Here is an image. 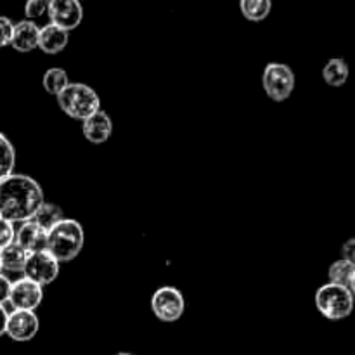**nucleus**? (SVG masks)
<instances>
[{"mask_svg":"<svg viewBox=\"0 0 355 355\" xmlns=\"http://www.w3.org/2000/svg\"><path fill=\"white\" fill-rule=\"evenodd\" d=\"M44 201V189L33 177L10 173L0 180V217L12 224L31 220Z\"/></svg>","mask_w":355,"mask_h":355,"instance_id":"obj_1","label":"nucleus"},{"mask_svg":"<svg viewBox=\"0 0 355 355\" xmlns=\"http://www.w3.org/2000/svg\"><path fill=\"white\" fill-rule=\"evenodd\" d=\"M85 245L83 225L75 218H62L47 232V252L59 262H71Z\"/></svg>","mask_w":355,"mask_h":355,"instance_id":"obj_2","label":"nucleus"},{"mask_svg":"<svg viewBox=\"0 0 355 355\" xmlns=\"http://www.w3.org/2000/svg\"><path fill=\"white\" fill-rule=\"evenodd\" d=\"M58 104L62 113L78 121L87 120L101 110V99L96 90L80 82H69V85L58 96Z\"/></svg>","mask_w":355,"mask_h":355,"instance_id":"obj_3","label":"nucleus"},{"mask_svg":"<svg viewBox=\"0 0 355 355\" xmlns=\"http://www.w3.org/2000/svg\"><path fill=\"white\" fill-rule=\"evenodd\" d=\"M355 297L347 286L326 283L315 291V307L328 321H343L354 312Z\"/></svg>","mask_w":355,"mask_h":355,"instance_id":"obj_4","label":"nucleus"},{"mask_svg":"<svg viewBox=\"0 0 355 355\" xmlns=\"http://www.w3.org/2000/svg\"><path fill=\"white\" fill-rule=\"evenodd\" d=\"M295 83H297V78H295L293 69L284 62H269L263 68V90L274 103H283V101L290 99L295 90Z\"/></svg>","mask_w":355,"mask_h":355,"instance_id":"obj_5","label":"nucleus"},{"mask_svg":"<svg viewBox=\"0 0 355 355\" xmlns=\"http://www.w3.org/2000/svg\"><path fill=\"white\" fill-rule=\"evenodd\" d=\"M151 311L162 322H177L186 311L182 291L175 286H162L153 293Z\"/></svg>","mask_w":355,"mask_h":355,"instance_id":"obj_6","label":"nucleus"},{"mask_svg":"<svg viewBox=\"0 0 355 355\" xmlns=\"http://www.w3.org/2000/svg\"><path fill=\"white\" fill-rule=\"evenodd\" d=\"M59 270H61V262L54 259L47 250H44V252L28 255L23 274L24 277L35 281L40 286H47V284H52L58 279Z\"/></svg>","mask_w":355,"mask_h":355,"instance_id":"obj_7","label":"nucleus"},{"mask_svg":"<svg viewBox=\"0 0 355 355\" xmlns=\"http://www.w3.org/2000/svg\"><path fill=\"white\" fill-rule=\"evenodd\" d=\"M47 16L52 24L71 31L83 21V6L80 0H49Z\"/></svg>","mask_w":355,"mask_h":355,"instance_id":"obj_8","label":"nucleus"},{"mask_svg":"<svg viewBox=\"0 0 355 355\" xmlns=\"http://www.w3.org/2000/svg\"><path fill=\"white\" fill-rule=\"evenodd\" d=\"M44 300V286L28 277L14 281L10 288L9 304L14 311H37Z\"/></svg>","mask_w":355,"mask_h":355,"instance_id":"obj_9","label":"nucleus"},{"mask_svg":"<svg viewBox=\"0 0 355 355\" xmlns=\"http://www.w3.org/2000/svg\"><path fill=\"white\" fill-rule=\"evenodd\" d=\"M40 319L35 311H12L7 319L6 335L14 342H30L38 335Z\"/></svg>","mask_w":355,"mask_h":355,"instance_id":"obj_10","label":"nucleus"},{"mask_svg":"<svg viewBox=\"0 0 355 355\" xmlns=\"http://www.w3.org/2000/svg\"><path fill=\"white\" fill-rule=\"evenodd\" d=\"M83 137L92 144H104L113 135V120L106 111L99 110L82 121Z\"/></svg>","mask_w":355,"mask_h":355,"instance_id":"obj_11","label":"nucleus"},{"mask_svg":"<svg viewBox=\"0 0 355 355\" xmlns=\"http://www.w3.org/2000/svg\"><path fill=\"white\" fill-rule=\"evenodd\" d=\"M16 243L28 253H38L47 250V231L35 224L33 220H28L21 224L16 231Z\"/></svg>","mask_w":355,"mask_h":355,"instance_id":"obj_12","label":"nucleus"},{"mask_svg":"<svg viewBox=\"0 0 355 355\" xmlns=\"http://www.w3.org/2000/svg\"><path fill=\"white\" fill-rule=\"evenodd\" d=\"M38 35H40V28L37 26L35 21L24 19L14 24L12 40H10V47L17 52H31L38 47Z\"/></svg>","mask_w":355,"mask_h":355,"instance_id":"obj_13","label":"nucleus"},{"mask_svg":"<svg viewBox=\"0 0 355 355\" xmlns=\"http://www.w3.org/2000/svg\"><path fill=\"white\" fill-rule=\"evenodd\" d=\"M69 42V31L62 30V28L55 26V24L49 23L40 28V35H38V49L45 54H59L66 49Z\"/></svg>","mask_w":355,"mask_h":355,"instance_id":"obj_14","label":"nucleus"},{"mask_svg":"<svg viewBox=\"0 0 355 355\" xmlns=\"http://www.w3.org/2000/svg\"><path fill=\"white\" fill-rule=\"evenodd\" d=\"M30 253L24 248H21L16 241L7 245L6 248L0 250V263H2V270L7 272H23L24 266Z\"/></svg>","mask_w":355,"mask_h":355,"instance_id":"obj_15","label":"nucleus"},{"mask_svg":"<svg viewBox=\"0 0 355 355\" xmlns=\"http://www.w3.org/2000/svg\"><path fill=\"white\" fill-rule=\"evenodd\" d=\"M349 76H350L349 64H347V61H343V59L340 58L329 59V61L324 64V68H322V78H324V82L328 83L329 87L345 85Z\"/></svg>","mask_w":355,"mask_h":355,"instance_id":"obj_16","label":"nucleus"},{"mask_svg":"<svg viewBox=\"0 0 355 355\" xmlns=\"http://www.w3.org/2000/svg\"><path fill=\"white\" fill-rule=\"evenodd\" d=\"M239 9L245 19L252 23H260L267 19L272 10V0H239Z\"/></svg>","mask_w":355,"mask_h":355,"instance_id":"obj_17","label":"nucleus"},{"mask_svg":"<svg viewBox=\"0 0 355 355\" xmlns=\"http://www.w3.org/2000/svg\"><path fill=\"white\" fill-rule=\"evenodd\" d=\"M62 218H64V214H62V210L59 205L44 201V205L38 208L37 214L33 215V218H31V220H33L35 224L40 225V227H44L45 231L49 232L52 227H54V225H58Z\"/></svg>","mask_w":355,"mask_h":355,"instance_id":"obj_18","label":"nucleus"},{"mask_svg":"<svg viewBox=\"0 0 355 355\" xmlns=\"http://www.w3.org/2000/svg\"><path fill=\"white\" fill-rule=\"evenodd\" d=\"M42 83H44V89L47 90L51 96L58 97L59 94L69 85V76L62 68H49L47 71L44 73Z\"/></svg>","mask_w":355,"mask_h":355,"instance_id":"obj_19","label":"nucleus"},{"mask_svg":"<svg viewBox=\"0 0 355 355\" xmlns=\"http://www.w3.org/2000/svg\"><path fill=\"white\" fill-rule=\"evenodd\" d=\"M16 166V149L6 134L0 132V180L14 173Z\"/></svg>","mask_w":355,"mask_h":355,"instance_id":"obj_20","label":"nucleus"},{"mask_svg":"<svg viewBox=\"0 0 355 355\" xmlns=\"http://www.w3.org/2000/svg\"><path fill=\"white\" fill-rule=\"evenodd\" d=\"M354 269H355V266H352L350 262H347L345 259L336 260V262H333L331 266H329V270H328L329 283L349 288L350 277H352Z\"/></svg>","mask_w":355,"mask_h":355,"instance_id":"obj_21","label":"nucleus"},{"mask_svg":"<svg viewBox=\"0 0 355 355\" xmlns=\"http://www.w3.org/2000/svg\"><path fill=\"white\" fill-rule=\"evenodd\" d=\"M49 0H26L24 3V14L30 21L37 19V17H42L44 14H47Z\"/></svg>","mask_w":355,"mask_h":355,"instance_id":"obj_22","label":"nucleus"},{"mask_svg":"<svg viewBox=\"0 0 355 355\" xmlns=\"http://www.w3.org/2000/svg\"><path fill=\"white\" fill-rule=\"evenodd\" d=\"M16 241V229H14L12 222L7 218L0 217V250L6 248L7 245Z\"/></svg>","mask_w":355,"mask_h":355,"instance_id":"obj_23","label":"nucleus"},{"mask_svg":"<svg viewBox=\"0 0 355 355\" xmlns=\"http://www.w3.org/2000/svg\"><path fill=\"white\" fill-rule=\"evenodd\" d=\"M14 33V23L6 16H0V47L10 45Z\"/></svg>","mask_w":355,"mask_h":355,"instance_id":"obj_24","label":"nucleus"},{"mask_svg":"<svg viewBox=\"0 0 355 355\" xmlns=\"http://www.w3.org/2000/svg\"><path fill=\"white\" fill-rule=\"evenodd\" d=\"M10 288H12V283L7 276L0 274V305L7 304L10 297Z\"/></svg>","mask_w":355,"mask_h":355,"instance_id":"obj_25","label":"nucleus"},{"mask_svg":"<svg viewBox=\"0 0 355 355\" xmlns=\"http://www.w3.org/2000/svg\"><path fill=\"white\" fill-rule=\"evenodd\" d=\"M342 255L347 262H350L355 266V236L350 238L349 241H345V245L342 246Z\"/></svg>","mask_w":355,"mask_h":355,"instance_id":"obj_26","label":"nucleus"},{"mask_svg":"<svg viewBox=\"0 0 355 355\" xmlns=\"http://www.w3.org/2000/svg\"><path fill=\"white\" fill-rule=\"evenodd\" d=\"M7 319H9V312L6 311V307H3V305H0V336L6 335Z\"/></svg>","mask_w":355,"mask_h":355,"instance_id":"obj_27","label":"nucleus"},{"mask_svg":"<svg viewBox=\"0 0 355 355\" xmlns=\"http://www.w3.org/2000/svg\"><path fill=\"white\" fill-rule=\"evenodd\" d=\"M349 290L352 291V295L355 297V269H354V274L352 277H350V283H349Z\"/></svg>","mask_w":355,"mask_h":355,"instance_id":"obj_28","label":"nucleus"},{"mask_svg":"<svg viewBox=\"0 0 355 355\" xmlns=\"http://www.w3.org/2000/svg\"><path fill=\"white\" fill-rule=\"evenodd\" d=\"M116 355H134V354H128V352H120V354H116Z\"/></svg>","mask_w":355,"mask_h":355,"instance_id":"obj_29","label":"nucleus"},{"mask_svg":"<svg viewBox=\"0 0 355 355\" xmlns=\"http://www.w3.org/2000/svg\"><path fill=\"white\" fill-rule=\"evenodd\" d=\"M0 274H2V263H0Z\"/></svg>","mask_w":355,"mask_h":355,"instance_id":"obj_30","label":"nucleus"}]
</instances>
